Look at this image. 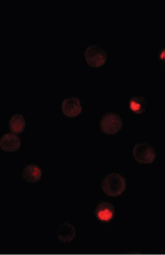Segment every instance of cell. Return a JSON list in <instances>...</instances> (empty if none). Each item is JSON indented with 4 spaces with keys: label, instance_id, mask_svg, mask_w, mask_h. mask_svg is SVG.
<instances>
[{
    "label": "cell",
    "instance_id": "obj_1",
    "mask_svg": "<svg viewBox=\"0 0 165 255\" xmlns=\"http://www.w3.org/2000/svg\"><path fill=\"white\" fill-rule=\"evenodd\" d=\"M101 188L105 194L109 196L121 195L126 189V179L118 173H111L104 178Z\"/></svg>",
    "mask_w": 165,
    "mask_h": 255
},
{
    "label": "cell",
    "instance_id": "obj_2",
    "mask_svg": "<svg viewBox=\"0 0 165 255\" xmlns=\"http://www.w3.org/2000/svg\"><path fill=\"white\" fill-rule=\"evenodd\" d=\"M123 127L121 118L116 113L109 112L103 115L100 121L101 131L106 135H114L118 133Z\"/></svg>",
    "mask_w": 165,
    "mask_h": 255
},
{
    "label": "cell",
    "instance_id": "obj_3",
    "mask_svg": "<svg viewBox=\"0 0 165 255\" xmlns=\"http://www.w3.org/2000/svg\"><path fill=\"white\" fill-rule=\"evenodd\" d=\"M84 58L87 64L92 67H100L107 61L104 49L98 45H91L84 52Z\"/></svg>",
    "mask_w": 165,
    "mask_h": 255
},
{
    "label": "cell",
    "instance_id": "obj_4",
    "mask_svg": "<svg viewBox=\"0 0 165 255\" xmlns=\"http://www.w3.org/2000/svg\"><path fill=\"white\" fill-rule=\"evenodd\" d=\"M132 153L136 161L140 164H151L157 157L154 147L146 142H140L136 144Z\"/></svg>",
    "mask_w": 165,
    "mask_h": 255
},
{
    "label": "cell",
    "instance_id": "obj_5",
    "mask_svg": "<svg viewBox=\"0 0 165 255\" xmlns=\"http://www.w3.org/2000/svg\"><path fill=\"white\" fill-rule=\"evenodd\" d=\"M62 111L68 118H75L82 112V105L77 97H69L62 103Z\"/></svg>",
    "mask_w": 165,
    "mask_h": 255
},
{
    "label": "cell",
    "instance_id": "obj_6",
    "mask_svg": "<svg viewBox=\"0 0 165 255\" xmlns=\"http://www.w3.org/2000/svg\"><path fill=\"white\" fill-rule=\"evenodd\" d=\"M115 216V207L109 202H101L95 209V216L101 222H109Z\"/></svg>",
    "mask_w": 165,
    "mask_h": 255
},
{
    "label": "cell",
    "instance_id": "obj_7",
    "mask_svg": "<svg viewBox=\"0 0 165 255\" xmlns=\"http://www.w3.org/2000/svg\"><path fill=\"white\" fill-rule=\"evenodd\" d=\"M1 150L5 152L16 151L21 147V140L17 135L13 133H5L3 135L0 141Z\"/></svg>",
    "mask_w": 165,
    "mask_h": 255
},
{
    "label": "cell",
    "instance_id": "obj_8",
    "mask_svg": "<svg viewBox=\"0 0 165 255\" xmlns=\"http://www.w3.org/2000/svg\"><path fill=\"white\" fill-rule=\"evenodd\" d=\"M22 177L27 183L35 184L42 177V170L36 164H29L23 170Z\"/></svg>",
    "mask_w": 165,
    "mask_h": 255
},
{
    "label": "cell",
    "instance_id": "obj_9",
    "mask_svg": "<svg viewBox=\"0 0 165 255\" xmlns=\"http://www.w3.org/2000/svg\"><path fill=\"white\" fill-rule=\"evenodd\" d=\"M76 229L72 224L65 222L60 226L58 230V237L62 242H70L75 239Z\"/></svg>",
    "mask_w": 165,
    "mask_h": 255
},
{
    "label": "cell",
    "instance_id": "obj_10",
    "mask_svg": "<svg viewBox=\"0 0 165 255\" xmlns=\"http://www.w3.org/2000/svg\"><path fill=\"white\" fill-rule=\"evenodd\" d=\"M129 104L131 111L137 115H140L146 111L147 102L144 97L137 96L132 97L129 100Z\"/></svg>",
    "mask_w": 165,
    "mask_h": 255
},
{
    "label": "cell",
    "instance_id": "obj_11",
    "mask_svg": "<svg viewBox=\"0 0 165 255\" xmlns=\"http://www.w3.org/2000/svg\"><path fill=\"white\" fill-rule=\"evenodd\" d=\"M25 119L21 114H15L9 121V128L13 133H21L25 128Z\"/></svg>",
    "mask_w": 165,
    "mask_h": 255
},
{
    "label": "cell",
    "instance_id": "obj_12",
    "mask_svg": "<svg viewBox=\"0 0 165 255\" xmlns=\"http://www.w3.org/2000/svg\"><path fill=\"white\" fill-rule=\"evenodd\" d=\"M159 58L163 62L165 63V47L160 50V53H159Z\"/></svg>",
    "mask_w": 165,
    "mask_h": 255
}]
</instances>
